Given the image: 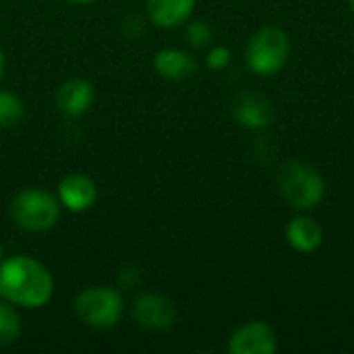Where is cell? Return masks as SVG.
<instances>
[{"label":"cell","instance_id":"cell-1","mask_svg":"<svg viewBox=\"0 0 354 354\" xmlns=\"http://www.w3.org/2000/svg\"><path fill=\"white\" fill-rule=\"evenodd\" d=\"M54 278L33 257L15 255L0 261V297L23 309H41L52 301Z\"/></svg>","mask_w":354,"mask_h":354},{"label":"cell","instance_id":"cell-20","mask_svg":"<svg viewBox=\"0 0 354 354\" xmlns=\"http://www.w3.org/2000/svg\"><path fill=\"white\" fill-rule=\"evenodd\" d=\"M348 6H351V10H353L354 15V0H348Z\"/></svg>","mask_w":354,"mask_h":354},{"label":"cell","instance_id":"cell-7","mask_svg":"<svg viewBox=\"0 0 354 354\" xmlns=\"http://www.w3.org/2000/svg\"><path fill=\"white\" fill-rule=\"evenodd\" d=\"M232 354H272L278 351V336L266 322H249L234 330L228 342Z\"/></svg>","mask_w":354,"mask_h":354},{"label":"cell","instance_id":"cell-15","mask_svg":"<svg viewBox=\"0 0 354 354\" xmlns=\"http://www.w3.org/2000/svg\"><path fill=\"white\" fill-rule=\"evenodd\" d=\"M23 116H25V106L21 97L0 89V129L17 127L23 120Z\"/></svg>","mask_w":354,"mask_h":354},{"label":"cell","instance_id":"cell-6","mask_svg":"<svg viewBox=\"0 0 354 354\" xmlns=\"http://www.w3.org/2000/svg\"><path fill=\"white\" fill-rule=\"evenodd\" d=\"M135 322L151 332H164L176 324V307L174 303L156 292H143L137 297L133 307Z\"/></svg>","mask_w":354,"mask_h":354},{"label":"cell","instance_id":"cell-17","mask_svg":"<svg viewBox=\"0 0 354 354\" xmlns=\"http://www.w3.org/2000/svg\"><path fill=\"white\" fill-rule=\"evenodd\" d=\"M230 58H232V52L226 48V46H216L207 52V66L214 68V71H220V68H226L230 64Z\"/></svg>","mask_w":354,"mask_h":354},{"label":"cell","instance_id":"cell-14","mask_svg":"<svg viewBox=\"0 0 354 354\" xmlns=\"http://www.w3.org/2000/svg\"><path fill=\"white\" fill-rule=\"evenodd\" d=\"M21 336V317L8 301H0V346L17 342Z\"/></svg>","mask_w":354,"mask_h":354},{"label":"cell","instance_id":"cell-2","mask_svg":"<svg viewBox=\"0 0 354 354\" xmlns=\"http://www.w3.org/2000/svg\"><path fill=\"white\" fill-rule=\"evenodd\" d=\"M278 187L288 205L295 209H313L326 197V180L322 172L301 160H290L280 168Z\"/></svg>","mask_w":354,"mask_h":354},{"label":"cell","instance_id":"cell-16","mask_svg":"<svg viewBox=\"0 0 354 354\" xmlns=\"http://www.w3.org/2000/svg\"><path fill=\"white\" fill-rule=\"evenodd\" d=\"M214 33H212V27L205 23V21H193L189 23L187 27V39L193 48H205L209 46Z\"/></svg>","mask_w":354,"mask_h":354},{"label":"cell","instance_id":"cell-10","mask_svg":"<svg viewBox=\"0 0 354 354\" xmlns=\"http://www.w3.org/2000/svg\"><path fill=\"white\" fill-rule=\"evenodd\" d=\"M95 102V89L89 81L85 79H68L58 87L56 93V104L64 116H81L91 110Z\"/></svg>","mask_w":354,"mask_h":354},{"label":"cell","instance_id":"cell-8","mask_svg":"<svg viewBox=\"0 0 354 354\" xmlns=\"http://www.w3.org/2000/svg\"><path fill=\"white\" fill-rule=\"evenodd\" d=\"M234 118L245 127V129H266L274 122L276 118V108L274 102L259 93V91H245L236 97L232 106Z\"/></svg>","mask_w":354,"mask_h":354},{"label":"cell","instance_id":"cell-12","mask_svg":"<svg viewBox=\"0 0 354 354\" xmlns=\"http://www.w3.org/2000/svg\"><path fill=\"white\" fill-rule=\"evenodd\" d=\"M153 68L156 73L162 77V79H168V81H183V79H189L197 64L193 60L191 54H187L185 50H178V48H164L160 50L156 56H153Z\"/></svg>","mask_w":354,"mask_h":354},{"label":"cell","instance_id":"cell-4","mask_svg":"<svg viewBox=\"0 0 354 354\" xmlns=\"http://www.w3.org/2000/svg\"><path fill=\"white\" fill-rule=\"evenodd\" d=\"M290 58V37L276 25L257 29L247 44V62L253 73L272 77L280 73Z\"/></svg>","mask_w":354,"mask_h":354},{"label":"cell","instance_id":"cell-11","mask_svg":"<svg viewBox=\"0 0 354 354\" xmlns=\"http://www.w3.org/2000/svg\"><path fill=\"white\" fill-rule=\"evenodd\" d=\"M286 241L299 253H313L324 243V228L309 216H297L286 226Z\"/></svg>","mask_w":354,"mask_h":354},{"label":"cell","instance_id":"cell-3","mask_svg":"<svg viewBox=\"0 0 354 354\" xmlns=\"http://www.w3.org/2000/svg\"><path fill=\"white\" fill-rule=\"evenodd\" d=\"M12 222L27 232H46L60 220V201L44 189H23L10 201Z\"/></svg>","mask_w":354,"mask_h":354},{"label":"cell","instance_id":"cell-21","mask_svg":"<svg viewBox=\"0 0 354 354\" xmlns=\"http://www.w3.org/2000/svg\"><path fill=\"white\" fill-rule=\"evenodd\" d=\"M0 261H2V247H0Z\"/></svg>","mask_w":354,"mask_h":354},{"label":"cell","instance_id":"cell-13","mask_svg":"<svg viewBox=\"0 0 354 354\" xmlns=\"http://www.w3.org/2000/svg\"><path fill=\"white\" fill-rule=\"evenodd\" d=\"M195 8V0H147V15L153 25L174 29L185 23Z\"/></svg>","mask_w":354,"mask_h":354},{"label":"cell","instance_id":"cell-18","mask_svg":"<svg viewBox=\"0 0 354 354\" xmlns=\"http://www.w3.org/2000/svg\"><path fill=\"white\" fill-rule=\"evenodd\" d=\"M2 75H4V50L0 46V79H2Z\"/></svg>","mask_w":354,"mask_h":354},{"label":"cell","instance_id":"cell-5","mask_svg":"<svg viewBox=\"0 0 354 354\" xmlns=\"http://www.w3.org/2000/svg\"><path fill=\"white\" fill-rule=\"evenodd\" d=\"M122 297L112 286H89L75 299L77 317L95 330L114 328L122 317Z\"/></svg>","mask_w":354,"mask_h":354},{"label":"cell","instance_id":"cell-19","mask_svg":"<svg viewBox=\"0 0 354 354\" xmlns=\"http://www.w3.org/2000/svg\"><path fill=\"white\" fill-rule=\"evenodd\" d=\"M64 2H71V4H89L93 0H64Z\"/></svg>","mask_w":354,"mask_h":354},{"label":"cell","instance_id":"cell-9","mask_svg":"<svg viewBox=\"0 0 354 354\" xmlns=\"http://www.w3.org/2000/svg\"><path fill=\"white\" fill-rule=\"evenodd\" d=\"M58 201L68 212L83 214L95 205L97 187L87 174H81V172L66 174L58 185Z\"/></svg>","mask_w":354,"mask_h":354}]
</instances>
